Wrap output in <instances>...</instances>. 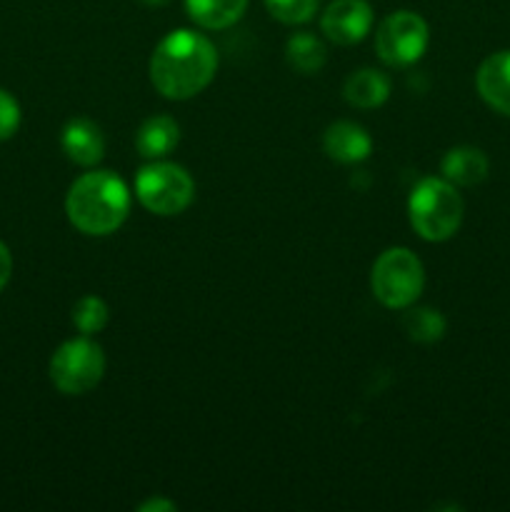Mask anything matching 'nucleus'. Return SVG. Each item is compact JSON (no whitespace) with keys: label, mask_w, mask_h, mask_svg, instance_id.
Segmentation results:
<instances>
[{"label":"nucleus","mask_w":510,"mask_h":512,"mask_svg":"<svg viewBox=\"0 0 510 512\" xmlns=\"http://www.w3.org/2000/svg\"><path fill=\"white\" fill-rule=\"evenodd\" d=\"M180 143V128L168 115H153L135 133V148L143 158H165Z\"/></svg>","instance_id":"nucleus-13"},{"label":"nucleus","mask_w":510,"mask_h":512,"mask_svg":"<svg viewBox=\"0 0 510 512\" xmlns=\"http://www.w3.org/2000/svg\"><path fill=\"white\" fill-rule=\"evenodd\" d=\"M20 128V105L8 90L0 88V140L13 138Z\"/></svg>","instance_id":"nucleus-20"},{"label":"nucleus","mask_w":510,"mask_h":512,"mask_svg":"<svg viewBox=\"0 0 510 512\" xmlns=\"http://www.w3.org/2000/svg\"><path fill=\"white\" fill-rule=\"evenodd\" d=\"M108 318V305H105V300L98 298V295H85V298H80L73 308V323L83 335L100 333V330L108 325Z\"/></svg>","instance_id":"nucleus-18"},{"label":"nucleus","mask_w":510,"mask_h":512,"mask_svg":"<svg viewBox=\"0 0 510 512\" xmlns=\"http://www.w3.org/2000/svg\"><path fill=\"white\" fill-rule=\"evenodd\" d=\"M320 0H265V8L275 20L285 25L308 23L318 13Z\"/></svg>","instance_id":"nucleus-19"},{"label":"nucleus","mask_w":510,"mask_h":512,"mask_svg":"<svg viewBox=\"0 0 510 512\" xmlns=\"http://www.w3.org/2000/svg\"><path fill=\"white\" fill-rule=\"evenodd\" d=\"M190 20L205 30H223L243 18L248 0H185Z\"/></svg>","instance_id":"nucleus-15"},{"label":"nucleus","mask_w":510,"mask_h":512,"mask_svg":"<svg viewBox=\"0 0 510 512\" xmlns=\"http://www.w3.org/2000/svg\"><path fill=\"white\" fill-rule=\"evenodd\" d=\"M343 95L353 108H380L390 95V80L388 75H383L380 70L363 68L345 80Z\"/></svg>","instance_id":"nucleus-14"},{"label":"nucleus","mask_w":510,"mask_h":512,"mask_svg":"<svg viewBox=\"0 0 510 512\" xmlns=\"http://www.w3.org/2000/svg\"><path fill=\"white\" fill-rule=\"evenodd\" d=\"M463 213V198L445 178H423L410 193V225L428 243H443L453 238L463 223Z\"/></svg>","instance_id":"nucleus-3"},{"label":"nucleus","mask_w":510,"mask_h":512,"mask_svg":"<svg viewBox=\"0 0 510 512\" xmlns=\"http://www.w3.org/2000/svg\"><path fill=\"white\" fill-rule=\"evenodd\" d=\"M143 5H150V8H163V5H168L170 0H140Z\"/></svg>","instance_id":"nucleus-23"},{"label":"nucleus","mask_w":510,"mask_h":512,"mask_svg":"<svg viewBox=\"0 0 510 512\" xmlns=\"http://www.w3.org/2000/svg\"><path fill=\"white\" fill-rule=\"evenodd\" d=\"M65 213L75 230L85 235L115 233L130 213V190L110 170L83 173L68 190Z\"/></svg>","instance_id":"nucleus-2"},{"label":"nucleus","mask_w":510,"mask_h":512,"mask_svg":"<svg viewBox=\"0 0 510 512\" xmlns=\"http://www.w3.org/2000/svg\"><path fill=\"white\" fill-rule=\"evenodd\" d=\"M403 328H405V333H408L410 340L430 345V343H438V340L443 338L448 323H445V318L440 315V310L413 308L405 313Z\"/></svg>","instance_id":"nucleus-17"},{"label":"nucleus","mask_w":510,"mask_h":512,"mask_svg":"<svg viewBox=\"0 0 510 512\" xmlns=\"http://www.w3.org/2000/svg\"><path fill=\"white\" fill-rule=\"evenodd\" d=\"M475 88L495 113L510 118V50H498L480 63Z\"/></svg>","instance_id":"nucleus-9"},{"label":"nucleus","mask_w":510,"mask_h":512,"mask_svg":"<svg viewBox=\"0 0 510 512\" xmlns=\"http://www.w3.org/2000/svg\"><path fill=\"white\" fill-rule=\"evenodd\" d=\"M10 273H13V255H10L8 245L0 240V293H3V288L8 285Z\"/></svg>","instance_id":"nucleus-21"},{"label":"nucleus","mask_w":510,"mask_h":512,"mask_svg":"<svg viewBox=\"0 0 510 512\" xmlns=\"http://www.w3.org/2000/svg\"><path fill=\"white\" fill-rule=\"evenodd\" d=\"M428 40L430 30L423 15L413 13V10H398L378 25L375 50L385 65L403 68V65H413L423 58Z\"/></svg>","instance_id":"nucleus-7"},{"label":"nucleus","mask_w":510,"mask_h":512,"mask_svg":"<svg viewBox=\"0 0 510 512\" xmlns=\"http://www.w3.org/2000/svg\"><path fill=\"white\" fill-rule=\"evenodd\" d=\"M425 285L423 263L408 248H388L375 260L370 273L373 295L390 310L410 308Z\"/></svg>","instance_id":"nucleus-4"},{"label":"nucleus","mask_w":510,"mask_h":512,"mask_svg":"<svg viewBox=\"0 0 510 512\" xmlns=\"http://www.w3.org/2000/svg\"><path fill=\"white\" fill-rule=\"evenodd\" d=\"M325 38L338 45H355L373 28V8L365 0H333L320 18Z\"/></svg>","instance_id":"nucleus-8"},{"label":"nucleus","mask_w":510,"mask_h":512,"mask_svg":"<svg viewBox=\"0 0 510 512\" xmlns=\"http://www.w3.org/2000/svg\"><path fill=\"white\" fill-rule=\"evenodd\" d=\"M60 145H63V153L68 155L70 163L83 165V168H93L105 155L103 133L88 118L70 120L63 128V135H60Z\"/></svg>","instance_id":"nucleus-10"},{"label":"nucleus","mask_w":510,"mask_h":512,"mask_svg":"<svg viewBox=\"0 0 510 512\" xmlns=\"http://www.w3.org/2000/svg\"><path fill=\"white\" fill-rule=\"evenodd\" d=\"M285 60L300 75H315L325 65V45L313 33H295L285 45Z\"/></svg>","instance_id":"nucleus-16"},{"label":"nucleus","mask_w":510,"mask_h":512,"mask_svg":"<svg viewBox=\"0 0 510 512\" xmlns=\"http://www.w3.org/2000/svg\"><path fill=\"white\" fill-rule=\"evenodd\" d=\"M138 510L140 512H175L178 510V505H175L173 500L150 498V500H145V503H140Z\"/></svg>","instance_id":"nucleus-22"},{"label":"nucleus","mask_w":510,"mask_h":512,"mask_svg":"<svg viewBox=\"0 0 510 512\" xmlns=\"http://www.w3.org/2000/svg\"><path fill=\"white\" fill-rule=\"evenodd\" d=\"M135 198L145 210L168 218L183 213L193 203L195 183L183 165L155 160L135 175Z\"/></svg>","instance_id":"nucleus-5"},{"label":"nucleus","mask_w":510,"mask_h":512,"mask_svg":"<svg viewBox=\"0 0 510 512\" xmlns=\"http://www.w3.org/2000/svg\"><path fill=\"white\" fill-rule=\"evenodd\" d=\"M218 70V50L203 33L180 28L150 55V83L163 98L188 100L203 93Z\"/></svg>","instance_id":"nucleus-1"},{"label":"nucleus","mask_w":510,"mask_h":512,"mask_svg":"<svg viewBox=\"0 0 510 512\" xmlns=\"http://www.w3.org/2000/svg\"><path fill=\"white\" fill-rule=\"evenodd\" d=\"M105 355L98 343L85 338L68 340L50 358V380L63 395H85L103 380Z\"/></svg>","instance_id":"nucleus-6"},{"label":"nucleus","mask_w":510,"mask_h":512,"mask_svg":"<svg viewBox=\"0 0 510 512\" xmlns=\"http://www.w3.org/2000/svg\"><path fill=\"white\" fill-rule=\"evenodd\" d=\"M323 150L335 163L355 165L368 158L370 150H373V140L360 125L350 123V120H338L325 130Z\"/></svg>","instance_id":"nucleus-11"},{"label":"nucleus","mask_w":510,"mask_h":512,"mask_svg":"<svg viewBox=\"0 0 510 512\" xmlns=\"http://www.w3.org/2000/svg\"><path fill=\"white\" fill-rule=\"evenodd\" d=\"M440 170H443V178L450 180L453 185L470 188V185H478L488 178L490 163L488 155L475 148V145H458V148H450L443 155Z\"/></svg>","instance_id":"nucleus-12"}]
</instances>
